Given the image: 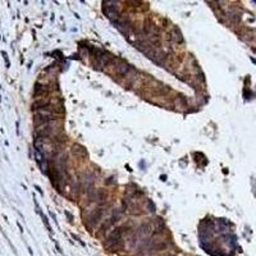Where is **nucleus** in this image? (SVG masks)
Masks as SVG:
<instances>
[{
  "label": "nucleus",
  "instance_id": "nucleus-1",
  "mask_svg": "<svg viewBox=\"0 0 256 256\" xmlns=\"http://www.w3.org/2000/svg\"><path fill=\"white\" fill-rule=\"evenodd\" d=\"M131 69H132V67H131L128 63H126V62L119 60V62L115 64V71H117V73L120 74V76H128V73L131 72Z\"/></svg>",
  "mask_w": 256,
  "mask_h": 256
},
{
  "label": "nucleus",
  "instance_id": "nucleus-2",
  "mask_svg": "<svg viewBox=\"0 0 256 256\" xmlns=\"http://www.w3.org/2000/svg\"><path fill=\"white\" fill-rule=\"evenodd\" d=\"M123 229L124 228H115V229L110 233L109 238H108V243H117V242L120 239V237H122V233H123Z\"/></svg>",
  "mask_w": 256,
  "mask_h": 256
},
{
  "label": "nucleus",
  "instance_id": "nucleus-3",
  "mask_svg": "<svg viewBox=\"0 0 256 256\" xmlns=\"http://www.w3.org/2000/svg\"><path fill=\"white\" fill-rule=\"evenodd\" d=\"M103 213H104V209H98L95 213L92 214V217L90 218V223H91V227H93V225H96L99 222H100V219H101V217H103Z\"/></svg>",
  "mask_w": 256,
  "mask_h": 256
},
{
  "label": "nucleus",
  "instance_id": "nucleus-4",
  "mask_svg": "<svg viewBox=\"0 0 256 256\" xmlns=\"http://www.w3.org/2000/svg\"><path fill=\"white\" fill-rule=\"evenodd\" d=\"M172 38L174 40L176 43H183V37H182V33L179 32V30L178 28H173V31H172Z\"/></svg>",
  "mask_w": 256,
  "mask_h": 256
}]
</instances>
